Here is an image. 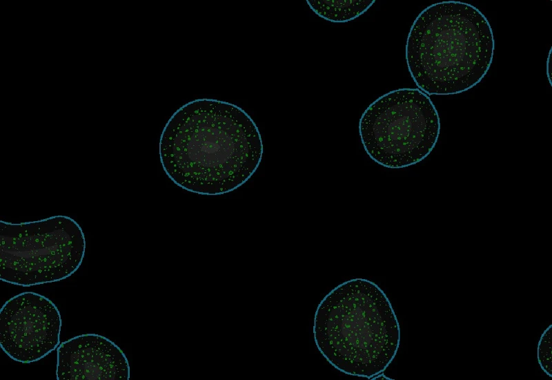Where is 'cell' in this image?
Returning a JSON list of instances; mask_svg holds the SVG:
<instances>
[{"instance_id":"1","label":"cell","mask_w":552,"mask_h":380,"mask_svg":"<svg viewBox=\"0 0 552 380\" xmlns=\"http://www.w3.org/2000/svg\"><path fill=\"white\" fill-rule=\"evenodd\" d=\"M263 155L260 132L238 106L201 98L177 109L160 137L159 156L168 177L181 189L219 196L245 184Z\"/></svg>"},{"instance_id":"2","label":"cell","mask_w":552,"mask_h":380,"mask_svg":"<svg viewBox=\"0 0 552 380\" xmlns=\"http://www.w3.org/2000/svg\"><path fill=\"white\" fill-rule=\"evenodd\" d=\"M494 48L486 17L469 3L448 1L428 6L415 19L406 59L420 90L448 95L468 91L484 78Z\"/></svg>"},{"instance_id":"3","label":"cell","mask_w":552,"mask_h":380,"mask_svg":"<svg viewBox=\"0 0 552 380\" xmlns=\"http://www.w3.org/2000/svg\"><path fill=\"white\" fill-rule=\"evenodd\" d=\"M313 330L326 361L358 377L382 374L400 341V325L388 298L365 278L348 280L328 292L317 307Z\"/></svg>"},{"instance_id":"4","label":"cell","mask_w":552,"mask_h":380,"mask_svg":"<svg viewBox=\"0 0 552 380\" xmlns=\"http://www.w3.org/2000/svg\"><path fill=\"white\" fill-rule=\"evenodd\" d=\"M0 278L28 287L59 281L80 267L86 240L63 215L21 223L0 221Z\"/></svg>"},{"instance_id":"5","label":"cell","mask_w":552,"mask_h":380,"mask_svg":"<svg viewBox=\"0 0 552 380\" xmlns=\"http://www.w3.org/2000/svg\"><path fill=\"white\" fill-rule=\"evenodd\" d=\"M440 130L436 108L419 88H399L380 96L359 122L366 153L389 169L406 168L423 160L435 146Z\"/></svg>"},{"instance_id":"6","label":"cell","mask_w":552,"mask_h":380,"mask_svg":"<svg viewBox=\"0 0 552 380\" xmlns=\"http://www.w3.org/2000/svg\"><path fill=\"white\" fill-rule=\"evenodd\" d=\"M60 313L47 297L32 292L19 294L0 312V344L12 360L37 361L59 345Z\"/></svg>"},{"instance_id":"7","label":"cell","mask_w":552,"mask_h":380,"mask_svg":"<svg viewBox=\"0 0 552 380\" xmlns=\"http://www.w3.org/2000/svg\"><path fill=\"white\" fill-rule=\"evenodd\" d=\"M58 380H128V359L114 342L97 334H86L62 342L57 348Z\"/></svg>"},{"instance_id":"8","label":"cell","mask_w":552,"mask_h":380,"mask_svg":"<svg viewBox=\"0 0 552 380\" xmlns=\"http://www.w3.org/2000/svg\"><path fill=\"white\" fill-rule=\"evenodd\" d=\"M375 2V0H307L310 8L319 17L333 23L356 19Z\"/></svg>"},{"instance_id":"9","label":"cell","mask_w":552,"mask_h":380,"mask_svg":"<svg viewBox=\"0 0 552 380\" xmlns=\"http://www.w3.org/2000/svg\"><path fill=\"white\" fill-rule=\"evenodd\" d=\"M552 325H550L542 333L538 345V360L543 370L550 377H552Z\"/></svg>"}]
</instances>
